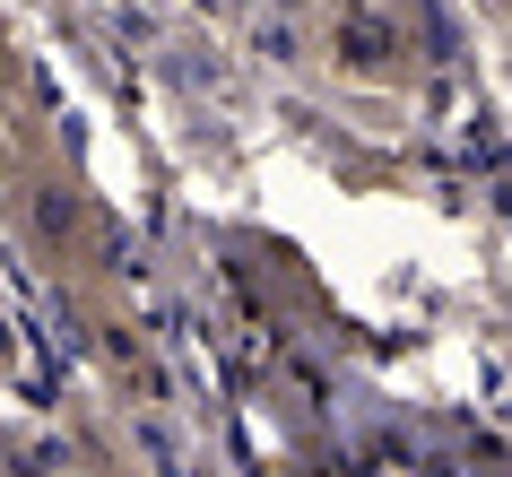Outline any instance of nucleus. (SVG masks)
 <instances>
[{"label": "nucleus", "mask_w": 512, "mask_h": 477, "mask_svg": "<svg viewBox=\"0 0 512 477\" xmlns=\"http://www.w3.org/2000/svg\"><path fill=\"white\" fill-rule=\"evenodd\" d=\"M35 226H44V243H70L79 235V200H70V191H44V200H35Z\"/></svg>", "instance_id": "nucleus-2"}, {"label": "nucleus", "mask_w": 512, "mask_h": 477, "mask_svg": "<svg viewBox=\"0 0 512 477\" xmlns=\"http://www.w3.org/2000/svg\"><path fill=\"white\" fill-rule=\"evenodd\" d=\"M330 61L356 70V79H400L408 70V35L382 18V9H339L330 18Z\"/></svg>", "instance_id": "nucleus-1"}]
</instances>
